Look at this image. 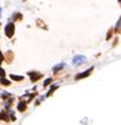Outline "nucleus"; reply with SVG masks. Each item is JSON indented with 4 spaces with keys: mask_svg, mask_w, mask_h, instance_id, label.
I'll use <instances>...</instances> for the list:
<instances>
[{
    "mask_svg": "<svg viewBox=\"0 0 121 125\" xmlns=\"http://www.w3.org/2000/svg\"><path fill=\"white\" fill-rule=\"evenodd\" d=\"M4 32H5L6 37L11 38V37L13 36V33H15V25L13 23H8L5 26V28H4Z\"/></svg>",
    "mask_w": 121,
    "mask_h": 125,
    "instance_id": "f257e3e1",
    "label": "nucleus"
},
{
    "mask_svg": "<svg viewBox=\"0 0 121 125\" xmlns=\"http://www.w3.org/2000/svg\"><path fill=\"white\" fill-rule=\"evenodd\" d=\"M86 60H87L86 56H83V55H76L72 59V64L73 65H80V64H82L83 61H86Z\"/></svg>",
    "mask_w": 121,
    "mask_h": 125,
    "instance_id": "f03ea898",
    "label": "nucleus"
},
{
    "mask_svg": "<svg viewBox=\"0 0 121 125\" xmlns=\"http://www.w3.org/2000/svg\"><path fill=\"white\" fill-rule=\"evenodd\" d=\"M92 71H93V68H89L88 70L83 71L82 74H78V75L76 76V80H80V79H83V77H87V76H89Z\"/></svg>",
    "mask_w": 121,
    "mask_h": 125,
    "instance_id": "7ed1b4c3",
    "label": "nucleus"
},
{
    "mask_svg": "<svg viewBox=\"0 0 121 125\" xmlns=\"http://www.w3.org/2000/svg\"><path fill=\"white\" fill-rule=\"evenodd\" d=\"M30 76H31V81H32V82H35L38 79L42 77L40 74H35V72H34V74H33V72H30Z\"/></svg>",
    "mask_w": 121,
    "mask_h": 125,
    "instance_id": "20e7f679",
    "label": "nucleus"
},
{
    "mask_svg": "<svg viewBox=\"0 0 121 125\" xmlns=\"http://www.w3.org/2000/svg\"><path fill=\"white\" fill-rule=\"evenodd\" d=\"M17 110L18 112H25L26 110V103L25 102H20L17 104Z\"/></svg>",
    "mask_w": 121,
    "mask_h": 125,
    "instance_id": "39448f33",
    "label": "nucleus"
},
{
    "mask_svg": "<svg viewBox=\"0 0 121 125\" xmlns=\"http://www.w3.org/2000/svg\"><path fill=\"white\" fill-rule=\"evenodd\" d=\"M6 63H11V60H12V58H13V54H12V51H8V53H6Z\"/></svg>",
    "mask_w": 121,
    "mask_h": 125,
    "instance_id": "423d86ee",
    "label": "nucleus"
},
{
    "mask_svg": "<svg viewBox=\"0 0 121 125\" xmlns=\"http://www.w3.org/2000/svg\"><path fill=\"white\" fill-rule=\"evenodd\" d=\"M64 66H65V64H64V63H61V64H59V65L54 66V68H53V71H54V72H58L59 70H61V69L64 68Z\"/></svg>",
    "mask_w": 121,
    "mask_h": 125,
    "instance_id": "0eeeda50",
    "label": "nucleus"
},
{
    "mask_svg": "<svg viewBox=\"0 0 121 125\" xmlns=\"http://www.w3.org/2000/svg\"><path fill=\"white\" fill-rule=\"evenodd\" d=\"M11 79L15 80V81H22L23 76H20V75H11Z\"/></svg>",
    "mask_w": 121,
    "mask_h": 125,
    "instance_id": "6e6552de",
    "label": "nucleus"
},
{
    "mask_svg": "<svg viewBox=\"0 0 121 125\" xmlns=\"http://www.w3.org/2000/svg\"><path fill=\"white\" fill-rule=\"evenodd\" d=\"M52 81H53L52 79H47V80L44 81V82H43V86H44V87H47L48 85H50V82H52Z\"/></svg>",
    "mask_w": 121,
    "mask_h": 125,
    "instance_id": "1a4fd4ad",
    "label": "nucleus"
},
{
    "mask_svg": "<svg viewBox=\"0 0 121 125\" xmlns=\"http://www.w3.org/2000/svg\"><path fill=\"white\" fill-rule=\"evenodd\" d=\"M120 31H121V17H120V20L117 22V26H116V32H120Z\"/></svg>",
    "mask_w": 121,
    "mask_h": 125,
    "instance_id": "9d476101",
    "label": "nucleus"
},
{
    "mask_svg": "<svg viewBox=\"0 0 121 125\" xmlns=\"http://www.w3.org/2000/svg\"><path fill=\"white\" fill-rule=\"evenodd\" d=\"M56 88H58V86H52V88H50V91H49V92H48V94H47V96H50V94H52V93H53V92H54V91L56 90Z\"/></svg>",
    "mask_w": 121,
    "mask_h": 125,
    "instance_id": "9b49d317",
    "label": "nucleus"
},
{
    "mask_svg": "<svg viewBox=\"0 0 121 125\" xmlns=\"http://www.w3.org/2000/svg\"><path fill=\"white\" fill-rule=\"evenodd\" d=\"M21 17H22V16H21L20 12H16L15 15H13V19H15V21H16V20H21Z\"/></svg>",
    "mask_w": 121,
    "mask_h": 125,
    "instance_id": "f8f14e48",
    "label": "nucleus"
},
{
    "mask_svg": "<svg viewBox=\"0 0 121 125\" xmlns=\"http://www.w3.org/2000/svg\"><path fill=\"white\" fill-rule=\"evenodd\" d=\"M1 83H3V85H6V86H9V85H10L9 81H8V80H5L4 77H1Z\"/></svg>",
    "mask_w": 121,
    "mask_h": 125,
    "instance_id": "ddd939ff",
    "label": "nucleus"
},
{
    "mask_svg": "<svg viewBox=\"0 0 121 125\" xmlns=\"http://www.w3.org/2000/svg\"><path fill=\"white\" fill-rule=\"evenodd\" d=\"M111 33H114V29H109V32H108V36H106V39H110V37H111Z\"/></svg>",
    "mask_w": 121,
    "mask_h": 125,
    "instance_id": "4468645a",
    "label": "nucleus"
},
{
    "mask_svg": "<svg viewBox=\"0 0 121 125\" xmlns=\"http://www.w3.org/2000/svg\"><path fill=\"white\" fill-rule=\"evenodd\" d=\"M10 115H11V120H16V116H15V114H13L12 112H10Z\"/></svg>",
    "mask_w": 121,
    "mask_h": 125,
    "instance_id": "2eb2a0df",
    "label": "nucleus"
},
{
    "mask_svg": "<svg viewBox=\"0 0 121 125\" xmlns=\"http://www.w3.org/2000/svg\"><path fill=\"white\" fill-rule=\"evenodd\" d=\"M119 3H120V4H121V0H119Z\"/></svg>",
    "mask_w": 121,
    "mask_h": 125,
    "instance_id": "dca6fc26",
    "label": "nucleus"
}]
</instances>
